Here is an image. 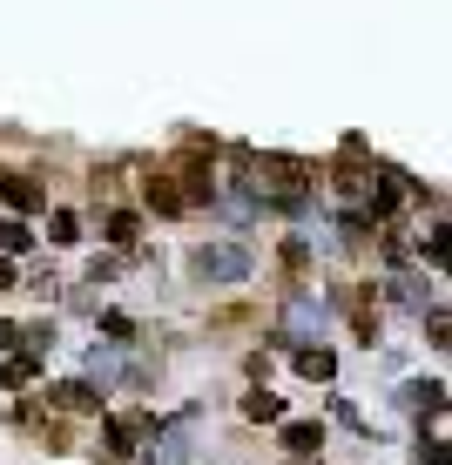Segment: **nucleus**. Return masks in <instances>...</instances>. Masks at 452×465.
I'll return each instance as SVG.
<instances>
[{"instance_id":"20e7f679","label":"nucleus","mask_w":452,"mask_h":465,"mask_svg":"<svg viewBox=\"0 0 452 465\" xmlns=\"http://www.w3.org/2000/svg\"><path fill=\"white\" fill-rule=\"evenodd\" d=\"M0 189H7L14 210H41L47 203V183H35V175H0Z\"/></svg>"},{"instance_id":"ddd939ff","label":"nucleus","mask_w":452,"mask_h":465,"mask_svg":"<svg viewBox=\"0 0 452 465\" xmlns=\"http://www.w3.org/2000/svg\"><path fill=\"white\" fill-rule=\"evenodd\" d=\"M21 338H27V344H35V351H55V317H41V324H27V331H21Z\"/></svg>"},{"instance_id":"f03ea898","label":"nucleus","mask_w":452,"mask_h":465,"mask_svg":"<svg viewBox=\"0 0 452 465\" xmlns=\"http://www.w3.org/2000/svg\"><path fill=\"white\" fill-rule=\"evenodd\" d=\"M149 465H189V425H169V431H156V445H149Z\"/></svg>"},{"instance_id":"423d86ee","label":"nucleus","mask_w":452,"mask_h":465,"mask_svg":"<svg viewBox=\"0 0 452 465\" xmlns=\"http://www.w3.org/2000/svg\"><path fill=\"white\" fill-rule=\"evenodd\" d=\"M55 405H61V411H102V398H95V384L68 378V384H55Z\"/></svg>"},{"instance_id":"9b49d317","label":"nucleus","mask_w":452,"mask_h":465,"mask_svg":"<svg viewBox=\"0 0 452 465\" xmlns=\"http://www.w3.org/2000/svg\"><path fill=\"white\" fill-rule=\"evenodd\" d=\"M47 236H55V243H75V236H82V216H75V210H55V216H47Z\"/></svg>"},{"instance_id":"39448f33","label":"nucleus","mask_w":452,"mask_h":465,"mask_svg":"<svg viewBox=\"0 0 452 465\" xmlns=\"http://www.w3.org/2000/svg\"><path fill=\"white\" fill-rule=\"evenodd\" d=\"M317 445H325V425H311V419H304V425H284V452H290V459H311Z\"/></svg>"},{"instance_id":"dca6fc26","label":"nucleus","mask_w":452,"mask_h":465,"mask_svg":"<svg viewBox=\"0 0 452 465\" xmlns=\"http://www.w3.org/2000/svg\"><path fill=\"white\" fill-rule=\"evenodd\" d=\"M14 283H21V277H14V263L0 256V291H14Z\"/></svg>"},{"instance_id":"2eb2a0df","label":"nucleus","mask_w":452,"mask_h":465,"mask_svg":"<svg viewBox=\"0 0 452 465\" xmlns=\"http://www.w3.org/2000/svg\"><path fill=\"white\" fill-rule=\"evenodd\" d=\"M102 331H108V338H116V344H122V338H128V331H136V324H128V317H122V311H108V317H102Z\"/></svg>"},{"instance_id":"6e6552de","label":"nucleus","mask_w":452,"mask_h":465,"mask_svg":"<svg viewBox=\"0 0 452 465\" xmlns=\"http://www.w3.org/2000/svg\"><path fill=\"white\" fill-rule=\"evenodd\" d=\"M297 371H304V378H331V371H337V358H331L325 344H304V351H297Z\"/></svg>"},{"instance_id":"1a4fd4ad","label":"nucleus","mask_w":452,"mask_h":465,"mask_svg":"<svg viewBox=\"0 0 452 465\" xmlns=\"http://www.w3.org/2000/svg\"><path fill=\"white\" fill-rule=\"evenodd\" d=\"M149 203H156L163 216H176V210H183V189H176L169 175H149Z\"/></svg>"},{"instance_id":"f257e3e1","label":"nucleus","mask_w":452,"mask_h":465,"mask_svg":"<svg viewBox=\"0 0 452 465\" xmlns=\"http://www.w3.org/2000/svg\"><path fill=\"white\" fill-rule=\"evenodd\" d=\"M196 270H203V277H216V283H236V277L250 270V256H244V250H203Z\"/></svg>"},{"instance_id":"f8f14e48","label":"nucleus","mask_w":452,"mask_h":465,"mask_svg":"<svg viewBox=\"0 0 452 465\" xmlns=\"http://www.w3.org/2000/svg\"><path fill=\"white\" fill-rule=\"evenodd\" d=\"M244 411H250V419H284V398H277V391H250Z\"/></svg>"},{"instance_id":"0eeeda50","label":"nucleus","mask_w":452,"mask_h":465,"mask_svg":"<svg viewBox=\"0 0 452 465\" xmlns=\"http://www.w3.org/2000/svg\"><path fill=\"white\" fill-rule=\"evenodd\" d=\"M27 243H35V230H27L21 216H0V256H21Z\"/></svg>"},{"instance_id":"7ed1b4c3","label":"nucleus","mask_w":452,"mask_h":465,"mask_svg":"<svg viewBox=\"0 0 452 465\" xmlns=\"http://www.w3.org/2000/svg\"><path fill=\"white\" fill-rule=\"evenodd\" d=\"M102 439H108V459H128V452H136V439H149V419H108Z\"/></svg>"},{"instance_id":"9d476101","label":"nucleus","mask_w":452,"mask_h":465,"mask_svg":"<svg viewBox=\"0 0 452 465\" xmlns=\"http://www.w3.org/2000/svg\"><path fill=\"white\" fill-rule=\"evenodd\" d=\"M136 236H142V216H136V210H116V216H108V243H136Z\"/></svg>"},{"instance_id":"4468645a","label":"nucleus","mask_w":452,"mask_h":465,"mask_svg":"<svg viewBox=\"0 0 452 465\" xmlns=\"http://www.w3.org/2000/svg\"><path fill=\"white\" fill-rule=\"evenodd\" d=\"M7 384H14V391H21V384H35V358H14V364H7Z\"/></svg>"}]
</instances>
